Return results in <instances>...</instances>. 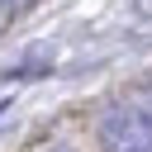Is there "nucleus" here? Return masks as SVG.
<instances>
[{
  "label": "nucleus",
  "mask_w": 152,
  "mask_h": 152,
  "mask_svg": "<svg viewBox=\"0 0 152 152\" xmlns=\"http://www.w3.org/2000/svg\"><path fill=\"white\" fill-rule=\"evenodd\" d=\"M95 138L104 152H152V124L138 119L128 104H104L95 114Z\"/></svg>",
  "instance_id": "nucleus-1"
},
{
  "label": "nucleus",
  "mask_w": 152,
  "mask_h": 152,
  "mask_svg": "<svg viewBox=\"0 0 152 152\" xmlns=\"http://www.w3.org/2000/svg\"><path fill=\"white\" fill-rule=\"evenodd\" d=\"M124 104H128L138 119H147V124H152V76H147V81H138V86L128 90V100H124Z\"/></svg>",
  "instance_id": "nucleus-2"
},
{
  "label": "nucleus",
  "mask_w": 152,
  "mask_h": 152,
  "mask_svg": "<svg viewBox=\"0 0 152 152\" xmlns=\"http://www.w3.org/2000/svg\"><path fill=\"white\" fill-rule=\"evenodd\" d=\"M0 19H5V0H0Z\"/></svg>",
  "instance_id": "nucleus-3"
}]
</instances>
